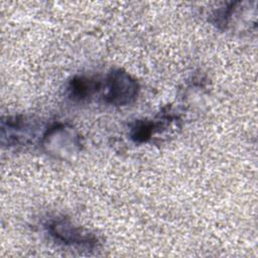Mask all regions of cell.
Masks as SVG:
<instances>
[{
    "mask_svg": "<svg viewBox=\"0 0 258 258\" xmlns=\"http://www.w3.org/2000/svg\"><path fill=\"white\" fill-rule=\"evenodd\" d=\"M47 152L57 157H66L81 149V137L73 127L67 124H54L47 128L41 139Z\"/></svg>",
    "mask_w": 258,
    "mask_h": 258,
    "instance_id": "3",
    "label": "cell"
},
{
    "mask_svg": "<svg viewBox=\"0 0 258 258\" xmlns=\"http://www.w3.org/2000/svg\"><path fill=\"white\" fill-rule=\"evenodd\" d=\"M139 90V83L135 78L124 70L116 69L106 77L104 100L113 106H127L137 99Z\"/></svg>",
    "mask_w": 258,
    "mask_h": 258,
    "instance_id": "2",
    "label": "cell"
},
{
    "mask_svg": "<svg viewBox=\"0 0 258 258\" xmlns=\"http://www.w3.org/2000/svg\"><path fill=\"white\" fill-rule=\"evenodd\" d=\"M46 232L57 243L69 247H79L88 250L99 246V238L88 229L75 225L71 219L55 217L46 225Z\"/></svg>",
    "mask_w": 258,
    "mask_h": 258,
    "instance_id": "1",
    "label": "cell"
},
{
    "mask_svg": "<svg viewBox=\"0 0 258 258\" xmlns=\"http://www.w3.org/2000/svg\"><path fill=\"white\" fill-rule=\"evenodd\" d=\"M175 118L176 117L171 114H162L154 120H137L131 126L130 138L136 143L148 142L153 135L161 132L162 129Z\"/></svg>",
    "mask_w": 258,
    "mask_h": 258,
    "instance_id": "5",
    "label": "cell"
},
{
    "mask_svg": "<svg viewBox=\"0 0 258 258\" xmlns=\"http://www.w3.org/2000/svg\"><path fill=\"white\" fill-rule=\"evenodd\" d=\"M101 83L87 76H76L68 84V96L76 102L86 101L100 90Z\"/></svg>",
    "mask_w": 258,
    "mask_h": 258,
    "instance_id": "6",
    "label": "cell"
},
{
    "mask_svg": "<svg viewBox=\"0 0 258 258\" xmlns=\"http://www.w3.org/2000/svg\"><path fill=\"white\" fill-rule=\"evenodd\" d=\"M34 122L25 116H9L2 118V143L8 147L26 146L33 142L35 136Z\"/></svg>",
    "mask_w": 258,
    "mask_h": 258,
    "instance_id": "4",
    "label": "cell"
}]
</instances>
